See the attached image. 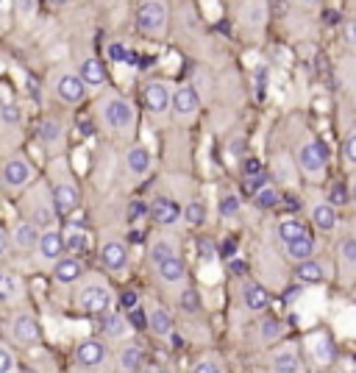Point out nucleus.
Returning <instances> with one entry per match:
<instances>
[{
  "mask_svg": "<svg viewBox=\"0 0 356 373\" xmlns=\"http://www.w3.org/2000/svg\"><path fill=\"white\" fill-rule=\"evenodd\" d=\"M50 206H53L56 215H70V212H76V206H78V189L70 184V182H59V184L53 186Z\"/></svg>",
  "mask_w": 356,
  "mask_h": 373,
  "instance_id": "obj_8",
  "label": "nucleus"
},
{
  "mask_svg": "<svg viewBox=\"0 0 356 373\" xmlns=\"http://www.w3.org/2000/svg\"><path fill=\"white\" fill-rule=\"evenodd\" d=\"M304 234H307V226H304L298 218H284V220L278 223V237H281L284 242L298 239V237H304Z\"/></svg>",
  "mask_w": 356,
  "mask_h": 373,
  "instance_id": "obj_32",
  "label": "nucleus"
},
{
  "mask_svg": "<svg viewBox=\"0 0 356 373\" xmlns=\"http://www.w3.org/2000/svg\"><path fill=\"white\" fill-rule=\"evenodd\" d=\"M61 242H64V251L81 254V251H89V242H92V237H89V232H84L81 226H70V229H67V234L61 237Z\"/></svg>",
  "mask_w": 356,
  "mask_h": 373,
  "instance_id": "obj_22",
  "label": "nucleus"
},
{
  "mask_svg": "<svg viewBox=\"0 0 356 373\" xmlns=\"http://www.w3.org/2000/svg\"><path fill=\"white\" fill-rule=\"evenodd\" d=\"M31 179H34V167L28 165V159L14 156V159L6 162V167H3V184L8 186V189H23V186H28Z\"/></svg>",
  "mask_w": 356,
  "mask_h": 373,
  "instance_id": "obj_4",
  "label": "nucleus"
},
{
  "mask_svg": "<svg viewBox=\"0 0 356 373\" xmlns=\"http://www.w3.org/2000/svg\"><path fill=\"white\" fill-rule=\"evenodd\" d=\"M239 212V198L237 195H225L220 201V215L222 218H234Z\"/></svg>",
  "mask_w": 356,
  "mask_h": 373,
  "instance_id": "obj_38",
  "label": "nucleus"
},
{
  "mask_svg": "<svg viewBox=\"0 0 356 373\" xmlns=\"http://www.w3.org/2000/svg\"><path fill=\"white\" fill-rule=\"evenodd\" d=\"M76 360H78L81 368L95 371V368H103V365H106L109 351H106V345H103L100 340H84V343L76 348Z\"/></svg>",
  "mask_w": 356,
  "mask_h": 373,
  "instance_id": "obj_6",
  "label": "nucleus"
},
{
  "mask_svg": "<svg viewBox=\"0 0 356 373\" xmlns=\"http://www.w3.org/2000/svg\"><path fill=\"white\" fill-rule=\"evenodd\" d=\"M129 326H136V328H145L148 326V318H145V312L139 309V307H134V309H129Z\"/></svg>",
  "mask_w": 356,
  "mask_h": 373,
  "instance_id": "obj_42",
  "label": "nucleus"
},
{
  "mask_svg": "<svg viewBox=\"0 0 356 373\" xmlns=\"http://www.w3.org/2000/svg\"><path fill=\"white\" fill-rule=\"evenodd\" d=\"M145 103L153 114H165L170 109V87L165 81H150L145 87Z\"/></svg>",
  "mask_w": 356,
  "mask_h": 373,
  "instance_id": "obj_10",
  "label": "nucleus"
},
{
  "mask_svg": "<svg viewBox=\"0 0 356 373\" xmlns=\"http://www.w3.org/2000/svg\"><path fill=\"white\" fill-rule=\"evenodd\" d=\"M181 304H184L186 309H198V307H201V301H198L195 290H186V292H184V298H181Z\"/></svg>",
  "mask_w": 356,
  "mask_h": 373,
  "instance_id": "obj_48",
  "label": "nucleus"
},
{
  "mask_svg": "<svg viewBox=\"0 0 356 373\" xmlns=\"http://www.w3.org/2000/svg\"><path fill=\"white\" fill-rule=\"evenodd\" d=\"M198 254H201L203 259H209V256L215 254V248H212V239H201V242H198Z\"/></svg>",
  "mask_w": 356,
  "mask_h": 373,
  "instance_id": "obj_53",
  "label": "nucleus"
},
{
  "mask_svg": "<svg viewBox=\"0 0 356 373\" xmlns=\"http://www.w3.org/2000/svg\"><path fill=\"white\" fill-rule=\"evenodd\" d=\"M278 203V192H275V186H267L262 184L256 189V206L259 209H273Z\"/></svg>",
  "mask_w": 356,
  "mask_h": 373,
  "instance_id": "obj_36",
  "label": "nucleus"
},
{
  "mask_svg": "<svg viewBox=\"0 0 356 373\" xmlns=\"http://www.w3.org/2000/svg\"><path fill=\"white\" fill-rule=\"evenodd\" d=\"M309 3H317V0H309Z\"/></svg>",
  "mask_w": 356,
  "mask_h": 373,
  "instance_id": "obj_59",
  "label": "nucleus"
},
{
  "mask_svg": "<svg viewBox=\"0 0 356 373\" xmlns=\"http://www.w3.org/2000/svg\"><path fill=\"white\" fill-rule=\"evenodd\" d=\"M11 371H14V354L6 345H0V373H11Z\"/></svg>",
  "mask_w": 356,
  "mask_h": 373,
  "instance_id": "obj_41",
  "label": "nucleus"
},
{
  "mask_svg": "<svg viewBox=\"0 0 356 373\" xmlns=\"http://www.w3.org/2000/svg\"><path fill=\"white\" fill-rule=\"evenodd\" d=\"M23 120V112H20V106L14 103V100H8L3 109H0V123H6V126H17Z\"/></svg>",
  "mask_w": 356,
  "mask_h": 373,
  "instance_id": "obj_37",
  "label": "nucleus"
},
{
  "mask_svg": "<svg viewBox=\"0 0 356 373\" xmlns=\"http://www.w3.org/2000/svg\"><path fill=\"white\" fill-rule=\"evenodd\" d=\"M37 239H40V232H37L34 223H20V226H14V232H11V242H14V248H20V251L34 248Z\"/></svg>",
  "mask_w": 356,
  "mask_h": 373,
  "instance_id": "obj_21",
  "label": "nucleus"
},
{
  "mask_svg": "<svg viewBox=\"0 0 356 373\" xmlns=\"http://www.w3.org/2000/svg\"><path fill=\"white\" fill-rule=\"evenodd\" d=\"M53 6H64V3H70V0H50Z\"/></svg>",
  "mask_w": 356,
  "mask_h": 373,
  "instance_id": "obj_58",
  "label": "nucleus"
},
{
  "mask_svg": "<svg viewBox=\"0 0 356 373\" xmlns=\"http://www.w3.org/2000/svg\"><path fill=\"white\" fill-rule=\"evenodd\" d=\"M242 301H245V307H248V309L262 312V309H267V304H270V295H267L265 287H259V284L248 281V284L242 287Z\"/></svg>",
  "mask_w": 356,
  "mask_h": 373,
  "instance_id": "obj_18",
  "label": "nucleus"
},
{
  "mask_svg": "<svg viewBox=\"0 0 356 373\" xmlns=\"http://www.w3.org/2000/svg\"><path fill=\"white\" fill-rule=\"evenodd\" d=\"M287 245V256H292V259H307V256H312L314 254V239L312 237H298V239H290V242H284Z\"/></svg>",
  "mask_w": 356,
  "mask_h": 373,
  "instance_id": "obj_31",
  "label": "nucleus"
},
{
  "mask_svg": "<svg viewBox=\"0 0 356 373\" xmlns=\"http://www.w3.org/2000/svg\"><path fill=\"white\" fill-rule=\"evenodd\" d=\"M84 276V265L76 259V256H59L56 259V265H53V279L59 281V284H73V281H78Z\"/></svg>",
  "mask_w": 356,
  "mask_h": 373,
  "instance_id": "obj_11",
  "label": "nucleus"
},
{
  "mask_svg": "<svg viewBox=\"0 0 356 373\" xmlns=\"http://www.w3.org/2000/svg\"><path fill=\"white\" fill-rule=\"evenodd\" d=\"M100 117H103V123H106L109 131H120V134L131 131L134 123H136V112H134V106L126 97H109V100H103Z\"/></svg>",
  "mask_w": 356,
  "mask_h": 373,
  "instance_id": "obj_1",
  "label": "nucleus"
},
{
  "mask_svg": "<svg viewBox=\"0 0 356 373\" xmlns=\"http://www.w3.org/2000/svg\"><path fill=\"white\" fill-rule=\"evenodd\" d=\"M8 100H11V93H8V87H0V109H3V106H6Z\"/></svg>",
  "mask_w": 356,
  "mask_h": 373,
  "instance_id": "obj_55",
  "label": "nucleus"
},
{
  "mask_svg": "<svg viewBox=\"0 0 356 373\" xmlns=\"http://www.w3.org/2000/svg\"><path fill=\"white\" fill-rule=\"evenodd\" d=\"M184 218H186L189 226H203V220H206V206H203L201 201H192V203H186Z\"/></svg>",
  "mask_w": 356,
  "mask_h": 373,
  "instance_id": "obj_34",
  "label": "nucleus"
},
{
  "mask_svg": "<svg viewBox=\"0 0 356 373\" xmlns=\"http://www.w3.org/2000/svg\"><path fill=\"white\" fill-rule=\"evenodd\" d=\"M220 251L225 254V256H231V254H234V242H231V239H228V242H222Z\"/></svg>",
  "mask_w": 356,
  "mask_h": 373,
  "instance_id": "obj_56",
  "label": "nucleus"
},
{
  "mask_svg": "<svg viewBox=\"0 0 356 373\" xmlns=\"http://www.w3.org/2000/svg\"><path fill=\"white\" fill-rule=\"evenodd\" d=\"M78 78H81L87 87H103V84H106V70H103V64H100L97 59H84V61H81Z\"/></svg>",
  "mask_w": 356,
  "mask_h": 373,
  "instance_id": "obj_19",
  "label": "nucleus"
},
{
  "mask_svg": "<svg viewBox=\"0 0 356 373\" xmlns=\"http://www.w3.org/2000/svg\"><path fill=\"white\" fill-rule=\"evenodd\" d=\"M220 371H222V365H218V362H209V360L195 365V373H220Z\"/></svg>",
  "mask_w": 356,
  "mask_h": 373,
  "instance_id": "obj_50",
  "label": "nucleus"
},
{
  "mask_svg": "<svg viewBox=\"0 0 356 373\" xmlns=\"http://www.w3.org/2000/svg\"><path fill=\"white\" fill-rule=\"evenodd\" d=\"M242 170H245V173H248V176H256V173H259V170H262V162H259V159H254V156H251V159H245V165H242Z\"/></svg>",
  "mask_w": 356,
  "mask_h": 373,
  "instance_id": "obj_51",
  "label": "nucleus"
},
{
  "mask_svg": "<svg viewBox=\"0 0 356 373\" xmlns=\"http://www.w3.org/2000/svg\"><path fill=\"white\" fill-rule=\"evenodd\" d=\"M145 215H148V206H145V203H142V201H134L131 206H129V220H139V218H145Z\"/></svg>",
  "mask_w": 356,
  "mask_h": 373,
  "instance_id": "obj_44",
  "label": "nucleus"
},
{
  "mask_svg": "<svg viewBox=\"0 0 356 373\" xmlns=\"http://www.w3.org/2000/svg\"><path fill=\"white\" fill-rule=\"evenodd\" d=\"M343 150H345V162H356V134H348L345 137V145H343Z\"/></svg>",
  "mask_w": 356,
  "mask_h": 373,
  "instance_id": "obj_43",
  "label": "nucleus"
},
{
  "mask_svg": "<svg viewBox=\"0 0 356 373\" xmlns=\"http://www.w3.org/2000/svg\"><path fill=\"white\" fill-rule=\"evenodd\" d=\"M53 218H56V212H53V206H40L37 209V215H34V226H53Z\"/></svg>",
  "mask_w": 356,
  "mask_h": 373,
  "instance_id": "obj_39",
  "label": "nucleus"
},
{
  "mask_svg": "<svg viewBox=\"0 0 356 373\" xmlns=\"http://www.w3.org/2000/svg\"><path fill=\"white\" fill-rule=\"evenodd\" d=\"M231 273H234V276H242V273H245V262L234 259V262H231Z\"/></svg>",
  "mask_w": 356,
  "mask_h": 373,
  "instance_id": "obj_54",
  "label": "nucleus"
},
{
  "mask_svg": "<svg viewBox=\"0 0 356 373\" xmlns=\"http://www.w3.org/2000/svg\"><path fill=\"white\" fill-rule=\"evenodd\" d=\"M173 254H176V239L159 237V239L153 242V248H150V262L156 265V262H162V259H167V256H173Z\"/></svg>",
  "mask_w": 356,
  "mask_h": 373,
  "instance_id": "obj_33",
  "label": "nucleus"
},
{
  "mask_svg": "<svg viewBox=\"0 0 356 373\" xmlns=\"http://www.w3.org/2000/svg\"><path fill=\"white\" fill-rule=\"evenodd\" d=\"M340 256H343V268H345V279H351L356 265V242L354 239H345L343 248H340Z\"/></svg>",
  "mask_w": 356,
  "mask_h": 373,
  "instance_id": "obj_35",
  "label": "nucleus"
},
{
  "mask_svg": "<svg viewBox=\"0 0 356 373\" xmlns=\"http://www.w3.org/2000/svg\"><path fill=\"white\" fill-rule=\"evenodd\" d=\"M23 295V284L14 273L8 271H0V304H11Z\"/></svg>",
  "mask_w": 356,
  "mask_h": 373,
  "instance_id": "obj_23",
  "label": "nucleus"
},
{
  "mask_svg": "<svg viewBox=\"0 0 356 373\" xmlns=\"http://www.w3.org/2000/svg\"><path fill=\"white\" fill-rule=\"evenodd\" d=\"M78 307L87 312V315H100L112 307V292L103 281H89L81 287L78 292Z\"/></svg>",
  "mask_w": 356,
  "mask_h": 373,
  "instance_id": "obj_3",
  "label": "nucleus"
},
{
  "mask_svg": "<svg viewBox=\"0 0 356 373\" xmlns=\"http://www.w3.org/2000/svg\"><path fill=\"white\" fill-rule=\"evenodd\" d=\"M123 307H126V309H134V307H139V295H136L134 290L123 292Z\"/></svg>",
  "mask_w": 356,
  "mask_h": 373,
  "instance_id": "obj_52",
  "label": "nucleus"
},
{
  "mask_svg": "<svg viewBox=\"0 0 356 373\" xmlns=\"http://www.w3.org/2000/svg\"><path fill=\"white\" fill-rule=\"evenodd\" d=\"M8 331H11V337H14L17 345H37L40 337H42V334H40V324H37L31 315H17V318L11 321Z\"/></svg>",
  "mask_w": 356,
  "mask_h": 373,
  "instance_id": "obj_7",
  "label": "nucleus"
},
{
  "mask_svg": "<svg viewBox=\"0 0 356 373\" xmlns=\"http://www.w3.org/2000/svg\"><path fill=\"white\" fill-rule=\"evenodd\" d=\"M56 95H59V100H64V103H81L84 100V95H87V84L78 78V76H73V73H64V76H59V81H56Z\"/></svg>",
  "mask_w": 356,
  "mask_h": 373,
  "instance_id": "obj_9",
  "label": "nucleus"
},
{
  "mask_svg": "<svg viewBox=\"0 0 356 373\" xmlns=\"http://www.w3.org/2000/svg\"><path fill=\"white\" fill-rule=\"evenodd\" d=\"M278 334H281L278 321H275V318H265V321H262V337H265V340H275Z\"/></svg>",
  "mask_w": 356,
  "mask_h": 373,
  "instance_id": "obj_40",
  "label": "nucleus"
},
{
  "mask_svg": "<svg viewBox=\"0 0 356 373\" xmlns=\"http://www.w3.org/2000/svg\"><path fill=\"white\" fill-rule=\"evenodd\" d=\"M100 331H103V337H112V340H120V337H126L129 334V321L123 318V315H117V312H100Z\"/></svg>",
  "mask_w": 356,
  "mask_h": 373,
  "instance_id": "obj_17",
  "label": "nucleus"
},
{
  "mask_svg": "<svg viewBox=\"0 0 356 373\" xmlns=\"http://www.w3.org/2000/svg\"><path fill=\"white\" fill-rule=\"evenodd\" d=\"M312 220H314V226L323 229V232L337 229V212H334V206H328V203H317V206L312 209Z\"/></svg>",
  "mask_w": 356,
  "mask_h": 373,
  "instance_id": "obj_25",
  "label": "nucleus"
},
{
  "mask_svg": "<svg viewBox=\"0 0 356 373\" xmlns=\"http://www.w3.org/2000/svg\"><path fill=\"white\" fill-rule=\"evenodd\" d=\"M109 59H112V61H126V59H129V50L114 42V45H109Z\"/></svg>",
  "mask_w": 356,
  "mask_h": 373,
  "instance_id": "obj_45",
  "label": "nucleus"
},
{
  "mask_svg": "<svg viewBox=\"0 0 356 373\" xmlns=\"http://www.w3.org/2000/svg\"><path fill=\"white\" fill-rule=\"evenodd\" d=\"M145 365V351L139 345H126L120 351V371H139Z\"/></svg>",
  "mask_w": 356,
  "mask_h": 373,
  "instance_id": "obj_29",
  "label": "nucleus"
},
{
  "mask_svg": "<svg viewBox=\"0 0 356 373\" xmlns=\"http://www.w3.org/2000/svg\"><path fill=\"white\" fill-rule=\"evenodd\" d=\"M150 215L156 218L159 226H173L181 218V209H178L176 201H170V198H156L153 206H150Z\"/></svg>",
  "mask_w": 356,
  "mask_h": 373,
  "instance_id": "obj_16",
  "label": "nucleus"
},
{
  "mask_svg": "<svg viewBox=\"0 0 356 373\" xmlns=\"http://www.w3.org/2000/svg\"><path fill=\"white\" fill-rule=\"evenodd\" d=\"M37 251H40V256H42L44 262H56L61 254H64V242H61V234L53 232V229H47V232L40 234V239H37V245H34Z\"/></svg>",
  "mask_w": 356,
  "mask_h": 373,
  "instance_id": "obj_13",
  "label": "nucleus"
},
{
  "mask_svg": "<svg viewBox=\"0 0 356 373\" xmlns=\"http://www.w3.org/2000/svg\"><path fill=\"white\" fill-rule=\"evenodd\" d=\"M275 173H278V179H284L287 184L292 182V170H287V167H284V156H278V159H275Z\"/></svg>",
  "mask_w": 356,
  "mask_h": 373,
  "instance_id": "obj_47",
  "label": "nucleus"
},
{
  "mask_svg": "<svg viewBox=\"0 0 356 373\" xmlns=\"http://www.w3.org/2000/svg\"><path fill=\"white\" fill-rule=\"evenodd\" d=\"M148 326H150V331L156 334V337H167L170 334V328H173V315L167 312V309H153L150 315H148Z\"/></svg>",
  "mask_w": 356,
  "mask_h": 373,
  "instance_id": "obj_26",
  "label": "nucleus"
},
{
  "mask_svg": "<svg viewBox=\"0 0 356 373\" xmlns=\"http://www.w3.org/2000/svg\"><path fill=\"white\" fill-rule=\"evenodd\" d=\"M270 365H273V371H278V373H295L298 368H301L298 354H295L292 348H281V351H275Z\"/></svg>",
  "mask_w": 356,
  "mask_h": 373,
  "instance_id": "obj_24",
  "label": "nucleus"
},
{
  "mask_svg": "<svg viewBox=\"0 0 356 373\" xmlns=\"http://www.w3.org/2000/svg\"><path fill=\"white\" fill-rule=\"evenodd\" d=\"M309 348L320 365H328V362L334 360V345H331V337H328V334H317L309 343Z\"/></svg>",
  "mask_w": 356,
  "mask_h": 373,
  "instance_id": "obj_27",
  "label": "nucleus"
},
{
  "mask_svg": "<svg viewBox=\"0 0 356 373\" xmlns=\"http://www.w3.org/2000/svg\"><path fill=\"white\" fill-rule=\"evenodd\" d=\"M6 242H8V239H6V232H3V229H0V256H3V254H6Z\"/></svg>",
  "mask_w": 356,
  "mask_h": 373,
  "instance_id": "obj_57",
  "label": "nucleus"
},
{
  "mask_svg": "<svg viewBox=\"0 0 356 373\" xmlns=\"http://www.w3.org/2000/svg\"><path fill=\"white\" fill-rule=\"evenodd\" d=\"M40 137H42L44 145H50V148H56L61 137H64V129H61V123L59 120H53V117H44L42 123H40Z\"/></svg>",
  "mask_w": 356,
  "mask_h": 373,
  "instance_id": "obj_30",
  "label": "nucleus"
},
{
  "mask_svg": "<svg viewBox=\"0 0 356 373\" xmlns=\"http://www.w3.org/2000/svg\"><path fill=\"white\" fill-rule=\"evenodd\" d=\"M126 165L134 176H145L150 170V150L142 148V145H134L131 150L126 153Z\"/></svg>",
  "mask_w": 356,
  "mask_h": 373,
  "instance_id": "obj_20",
  "label": "nucleus"
},
{
  "mask_svg": "<svg viewBox=\"0 0 356 373\" xmlns=\"http://www.w3.org/2000/svg\"><path fill=\"white\" fill-rule=\"evenodd\" d=\"M343 37H345V45L348 47L356 45V25L354 23H345V25H343Z\"/></svg>",
  "mask_w": 356,
  "mask_h": 373,
  "instance_id": "obj_49",
  "label": "nucleus"
},
{
  "mask_svg": "<svg viewBox=\"0 0 356 373\" xmlns=\"http://www.w3.org/2000/svg\"><path fill=\"white\" fill-rule=\"evenodd\" d=\"M100 259H103V265L109 271H123L129 265V248L123 242H117V239H109L100 248Z\"/></svg>",
  "mask_w": 356,
  "mask_h": 373,
  "instance_id": "obj_12",
  "label": "nucleus"
},
{
  "mask_svg": "<svg viewBox=\"0 0 356 373\" xmlns=\"http://www.w3.org/2000/svg\"><path fill=\"white\" fill-rule=\"evenodd\" d=\"M136 25L148 37L162 34L167 25V3L165 0H142V6L136 11Z\"/></svg>",
  "mask_w": 356,
  "mask_h": 373,
  "instance_id": "obj_2",
  "label": "nucleus"
},
{
  "mask_svg": "<svg viewBox=\"0 0 356 373\" xmlns=\"http://www.w3.org/2000/svg\"><path fill=\"white\" fill-rule=\"evenodd\" d=\"M170 109L178 117H189L198 109V93L192 87H178L176 93H170Z\"/></svg>",
  "mask_w": 356,
  "mask_h": 373,
  "instance_id": "obj_14",
  "label": "nucleus"
},
{
  "mask_svg": "<svg viewBox=\"0 0 356 373\" xmlns=\"http://www.w3.org/2000/svg\"><path fill=\"white\" fill-rule=\"evenodd\" d=\"M345 201H348V195H345V186L334 184V189H331V203H334V206H340V203H345Z\"/></svg>",
  "mask_w": 356,
  "mask_h": 373,
  "instance_id": "obj_46",
  "label": "nucleus"
},
{
  "mask_svg": "<svg viewBox=\"0 0 356 373\" xmlns=\"http://www.w3.org/2000/svg\"><path fill=\"white\" fill-rule=\"evenodd\" d=\"M156 273H159V279L167 281V284H178V281L186 279V268H184V262H181L178 254L162 259V262H156Z\"/></svg>",
  "mask_w": 356,
  "mask_h": 373,
  "instance_id": "obj_15",
  "label": "nucleus"
},
{
  "mask_svg": "<svg viewBox=\"0 0 356 373\" xmlns=\"http://www.w3.org/2000/svg\"><path fill=\"white\" fill-rule=\"evenodd\" d=\"M295 276H298L301 281H307V284H320V281H323V265H320V262H314L312 256H307V259H301V262H298Z\"/></svg>",
  "mask_w": 356,
  "mask_h": 373,
  "instance_id": "obj_28",
  "label": "nucleus"
},
{
  "mask_svg": "<svg viewBox=\"0 0 356 373\" xmlns=\"http://www.w3.org/2000/svg\"><path fill=\"white\" fill-rule=\"evenodd\" d=\"M298 162H301V167H304V173H309V176H323V170H326V148L320 145V142H304L301 145V150H298Z\"/></svg>",
  "mask_w": 356,
  "mask_h": 373,
  "instance_id": "obj_5",
  "label": "nucleus"
}]
</instances>
